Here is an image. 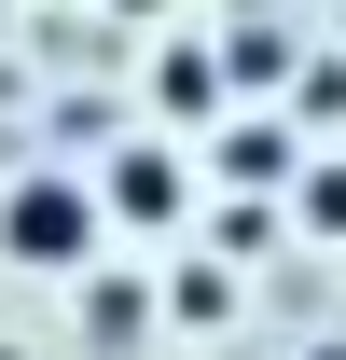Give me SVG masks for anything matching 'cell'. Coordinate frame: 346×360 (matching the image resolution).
Returning a JSON list of instances; mask_svg holds the SVG:
<instances>
[{
  "mask_svg": "<svg viewBox=\"0 0 346 360\" xmlns=\"http://www.w3.org/2000/svg\"><path fill=\"white\" fill-rule=\"evenodd\" d=\"M97 250H111V222H97V180L84 167L0 180V264L14 277H97Z\"/></svg>",
  "mask_w": 346,
  "mask_h": 360,
  "instance_id": "6da1fadb",
  "label": "cell"
},
{
  "mask_svg": "<svg viewBox=\"0 0 346 360\" xmlns=\"http://www.w3.org/2000/svg\"><path fill=\"white\" fill-rule=\"evenodd\" d=\"M180 208H194L180 139H125V153L97 167V222H111V236H180Z\"/></svg>",
  "mask_w": 346,
  "mask_h": 360,
  "instance_id": "7a4b0ae2",
  "label": "cell"
},
{
  "mask_svg": "<svg viewBox=\"0 0 346 360\" xmlns=\"http://www.w3.org/2000/svg\"><path fill=\"white\" fill-rule=\"evenodd\" d=\"M153 97H167L180 125H208V111H222V56L208 42H167V56H153Z\"/></svg>",
  "mask_w": 346,
  "mask_h": 360,
  "instance_id": "3957f363",
  "label": "cell"
},
{
  "mask_svg": "<svg viewBox=\"0 0 346 360\" xmlns=\"http://www.w3.org/2000/svg\"><path fill=\"white\" fill-rule=\"evenodd\" d=\"M84 333H97V347H153V291H139V277H97V291H84Z\"/></svg>",
  "mask_w": 346,
  "mask_h": 360,
  "instance_id": "277c9868",
  "label": "cell"
},
{
  "mask_svg": "<svg viewBox=\"0 0 346 360\" xmlns=\"http://www.w3.org/2000/svg\"><path fill=\"white\" fill-rule=\"evenodd\" d=\"M291 222L305 236H346V153L333 167H291Z\"/></svg>",
  "mask_w": 346,
  "mask_h": 360,
  "instance_id": "5b68a950",
  "label": "cell"
},
{
  "mask_svg": "<svg viewBox=\"0 0 346 360\" xmlns=\"http://www.w3.org/2000/svg\"><path fill=\"white\" fill-rule=\"evenodd\" d=\"M167 319H180V333H208V319H236V291H222V264H180V277H167Z\"/></svg>",
  "mask_w": 346,
  "mask_h": 360,
  "instance_id": "8992f818",
  "label": "cell"
},
{
  "mask_svg": "<svg viewBox=\"0 0 346 360\" xmlns=\"http://www.w3.org/2000/svg\"><path fill=\"white\" fill-rule=\"evenodd\" d=\"M222 167H236V180H291V125H236Z\"/></svg>",
  "mask_w": 346,
  "mask_h": 360,
  "instance_id": "52a82bcc",
  "label": "cell"
}]
</instances>
